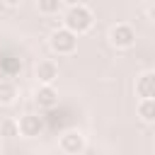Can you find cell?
<instances>
[{"instance_id":"cell-13","label":"cell","mask_w":155,"mask_h":155,"mask_svg":"<svg viewBox=\"0 0 155 155\" xmlns=\"http://www.w3.org/2000/svg\"><path fill=\"white\" fill-rule=\"evenodd\" d=\"M2 2H5L7 7H19V5H22V0H2Z\"/></svg>"},{"instance_id":"cell-10","label":"cell","mask_w":155,"mask_h":155,"mask_svg":"<svg viewBox=\"0 0 155 155\" xmlns=\"http://www.w3.org/2000/svg\"><path fill=\"white\" fill-rule=\"evenodd\" d=\"M17 87H15V82H0V104L2 107H10V104H15V99H17Z\"/></svg>"},{"instance_id":"cell-2","label":"cell","mask_w":155,"mask_h":155,"mask_svg":"<svg viewBox=\"0 0 155 155\" xmlns=\"http://www.w3.org/2000/svg\"><path fill=\"white\" fill-rule=\"evenodd\" d=\"M48 46H51V51L58 53V56H70V53H75V48H78V36H75L73 31H68L65 27H61V29L51 31Z\"/></svg>"},{"instance_id":"cell-4","label":"cell","mask_w":155,"mask_h":155,"mask_svg":"<svg viewBox=\"0 0 155 155\" xmlns=\"http://www.w3.org/2000/svg\"><path fill=\"white\" fill-rule=\"evenodd\" d=\"M58 145H61V150H63L65 155H80V153L85 150V136H82L78 128H70V131H65V133L61 136Z\"/></svg>"},{"instance_id":"cell-11","label":"cell","mask_w":155,"mask_h":155,"mask_svg":"<svg viewBox=\"0 0 155 155\" xmlns=\"http://www.w3.org/2000/svg\"><path fill=\"white\" fill-rule=\"evenodd\" d=\"M36 7H39V12H41V15L53 17V15H58V12H61L63 0H36Z\"/></svg>"},{"instance_id":"cell-1","label":"cell","mask_w":155,"mask_h":155,"mask_svg":"<svg viewBox=\"0 0 155 155\" xmlns=\"http://www.w3.org/2000/svg\"><path fill=\"white\" fill-rule=\"evenodd\" d=\"M63 24H65L68 31H73L75 36H80V34H87V31L92 29L94 15H92V10H90L87 5H80V2H78V5H70V7L65 10Z\"/></svg>"},{"instance_id":"cell-6","label":"cell","mask_w":155,"mask_h":155,"mask_svg":"<svg viewBox=\"0 0 155 155\" xmlns=\"http://www.w3.org/2000/svg\"><path fill=\"white\" fill-rule=\"evenodd\" d=\"M36 80L41 85H53L58 80V63L51 61V58L39 61V65H36Z\"/></svg>"},{"instance_id":"cell-5","label":"cell","mask_w":155,"mask_h":155,"mask_svg":"<svg viewBox=\"0 0 155 155\" xmlns=\"http://www.w3.org/2000/svg\"><path fill=\"white\" fill-rule=\"evenodd\" d=\"M17 128H19V133H22L24 138H34V136H39V133L44 131V121H41L39 114H24V116L17 121Z\"/></svg>"},{"instance_id":"cell-9","label":"cell","mask_w":155,"mask_h":155,"mask_svg":"<svg viewBox=\"0 0 155 155\" xmlns=\"http://www.w3.org/2000/svg\"><path fill=\"white\" fill-rule=\"evenodd\" d=\"M136 111H138V116H140L145 124H153V121H155V99H140Z\"/></svg>"},{"instance_id":"cell-7","label":"cell","mask_w":155,"mask_h":155,"mask_svg":"<svg viewBox=\"0 0 155 155\" xmlns=\"http://www.w3.org/2000/svg\"><path fill=\"white\" fill-rule=\"evenodd\" d=\"M34 102L39 109H53L58 104V92L53 85H39L36 94H34Z\"/></svg>"},{"instance_id":"cell-3","label":"cell","mask_w":155,"mask_h":155,"mask_svg":"<svg viewBox=\"0 0 155 155\" xmlns=\"http://www.w3.org/2000/svg\"><path fill=\"white\" fill-rule=\"evenodd\" d=\"M109 44H111L114 48H119V51L131 48V46L136 44V29H133L131 24H126V22L114 24V27L109 29Z\"/></svg>"},{"instance_id":"cell-12","label":"cell","mask_w":155,"mask_h":155,"mask_svg":"<svg viewBox=\"0 0 155 155\" xmlns=\"http://www.w3.org/2000/svg\"><path fill=\"white\" fill-rule=\"evenodd\" d=\"M0 133H2V136H7V138H15V136H19L17 121H15V119H5V121L0 124Z\"/></svg>"},{"instance_id":"cell-8","label":"cell","mask_w":155,"mask_h":155,"mask_svg":"<svg viewBox=\"0 0 155 155\" xmlns=\"http://www.w3.org/2000/svg\"><path fill=\"white\" fill-rule=\"evenodd\" d=\"M136 92L140 99H153L155 97V73L145 70L138 80H136Z\"/></svg>"}]
</instances>
